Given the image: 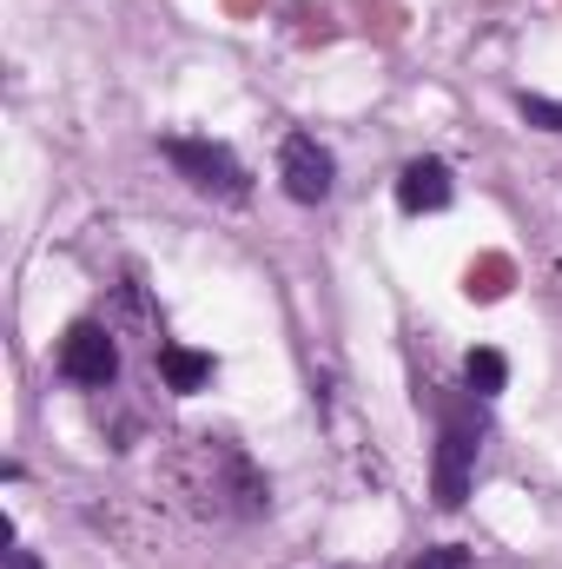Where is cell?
<instances>
[{"label":"cell","mask_w":562,"mask_h":569,"mask_svg":"<svg viewBox=\"0 0 562 569\" xmlns=\"http://www.w3.org/2000/svg\"><path fill=\"white\" fill-rule=\"evenodd\" d=\"M212 351H192V345H159V378H165V391H179V398H192V391H205L212 385Z\"/></svg>","instance_id":"7"},{"label":"cell","mask_w":562,"mask_h":569,"mask_svg":"<svg viewBox=\"0 0 562 569\" xmlns=\"http://www.w3.org/2000/svg\"><path fill=\"white\" fill-rule=\"evenodd\" d=\"M456 199V179H450V166L443 159H411L404 172H398V206L423 219V212H443Z\"/></svg>","instance_id":"6"},{"label":"cell","mask_w":562,"mask_h":569,"mask_svg":"<svg viewBox=\"0 0 562 569\" xmlns=\"http://www.w3.org/2000/svg\"><path fill=\"white\" fill-rule=\"evenodd\" d=\"M476 450H483V398H450L436 411V463H430V490L443 510H463L470 497V470H476Z\"/></svg>","instance_id":"2"},{"label":"cell","mask_w":562,"mask_h":569,"mask_svg":"<svg viewBox=\"0 0 562 569\" xmlns=\"http://www.w3.org/2000/svg\"><path fill=\"white\" fill-rule=\"evenodd\" d=\"M411 569H470V550H456V543H436V550H423Z\"/></svg>","instance_id":"10"},{"label":"cell","mask_w":562,"mask_h":569,"mask_svg":"<svg viewBox=\"0 0 562 569\" xmlns=\"http://www.w3.org/2000/svg\"><path fill=\"white\" fill-rule=\"evenodd\" d=\"M279 186L298 206H324L331 186H338V159L331 146H318L311 133H284L279 140Z\"/></svg>","instance_id":"5"},{"label":"cell","mask_w":562,"mask_h":569,"mask_svg":"<svg viewBox=\"0 0 562 569\" xmlns=\"http://www.w3.org/2000/svg\"><path fill=\"white\" fill-rule=\"evenodd\" d=\"M0 557H7V569H40V557H33V550H20L13 537H7V550H0Z\"/></svg>","instance_id":"11"},{"label":"cell","mask_w":562,"mask_h":569,"mask_svg":"<svg viewBox=\"0 0 562 569\" xmlns=\"http://www.w3.org/2000/svg\"><path fill=\"white\" fill-rule=\"evenodd\" d=\"M165 152V166L192 186V192H205V199H225V206H239V199H252V172H245V159L232 152V146L219 140H199V133H165L159 140Z\"/></svg>","instance_id":"3"},{"label":"cell","mask_w":562,"mask_h":569,"mask_svg":"<svg viewBox=\"0 0 562 569\" xmlns=\"http://www.w3.org/2000/svg\"><path fill=\"white\" fill-rule=\"evenodd\" d=\"M516 113L543 133H562V100H543V93H516Z\"/></svg>","instance_id":"9"},{"label":"cell","mask_w":562,"mask_h":569,"mask_svg":"<svg viewBox=\"0 0 562 569\" xmlns=\"http://www.w3.org/2000/svg\"><path fill=\"white\" fill-rule=\"evenodd\" d=\"M60 378L80 385V391H107L120 378V345H113V331L100 318L67 325V338H60Z\"/></svg>","instance_id":"4"},{"label":"cell","mask_w":562,"mask_h":569,"mask_svg":"<svg viewBox=\"0 0 562 569\" xmlns=\"http://www.w3.org/2000/svg\"><path fill=\"white\" fill-rule=\"evenodd\" d=\"M192 463L205 470V477H192V497H199L212 517L252 523V517H265V510H272V483L259 477V463H252L239 443H225V437H199Z\"/></svg>","instance_id":"1"},{"label":"cell","mask_w":562,"mask_h":569,"mask_svg":"<svg viewBox=\"0 0 562 569\" xmlns=\"http://www.w3.org/2000/svg\"><path fill=\"white\" fill-rule=\"evenodd\" d=\"M503 385H510L503 351H470V358H463V391H470V398H483V405H490Z\"/></svg>","instance_id":"8"}]
</instances>
